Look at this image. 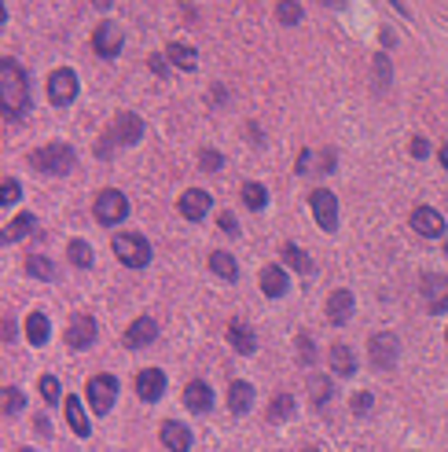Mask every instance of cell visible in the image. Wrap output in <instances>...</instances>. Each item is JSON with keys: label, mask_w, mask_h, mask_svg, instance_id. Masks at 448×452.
<instances>
[{"label": "cell", "mask_w": 448, "mask_h": 452, "mask_svg": "<svg viewBox=\"0 0 448 452\" xmlns=\"http://www.w3.org/2000/svg\"><path fill=\"white\" fill-rule=\"evenodd\" d=\"M0 103H4V118H23L30 111V85L26 74L15 59H0Z\"/></svg>", "instance_id": "cell-1"}, {"label": "cell", "mask_w": 448, "mask_h": 452, "mask_svg": "<svg viewBox=\"0 0 448 452\" xmlns=\"http://www.w3.org/2000/svg\"><path fill=\"white\" fill-rule=\"evenodd\" d=\"M111 247H114V254H118V262L129 265V269H143L147 262H151V243H147L143 235H136V232L114 235Z\"/></svg>", "instance_id": "cell-2"}, {"label": "cell", "mask_w": 448, "mask_h": 452, "mask_svg": "<svg viewBox=\"0 0 448 452\" xmlns=\"http://www.w3.org/2000/svg\"><path fill=\"white\" fill-rule=\"evenodd\" d=\"M37 169H45V173H70L74 169V151L67 144H48V147H40L33 151V158H30Z\"/></svg>", "instance_id": "cell-3"}, {"label": "cell", "mask_w": 448, "mask_h": 452, "mask_svg": "<svg viewBox=\"0 0 448 452\" xmlns=\"http://www.w3.org/2000/svg\"><path fill=\"white\" fill-rule=\"evenodd\" d=\"M84 394H89V404L96 416H106L114 408V397H118V379L114 375H92L89 386H84Z\"/></svg>", "instance_id": "cell-4"}, {"label": "cell", "mask_w": 448, "mask_h": 452, "mask_svg": "<svg viewBox=\"0 0 448 452\" xmlns=\"http://www.w3.org/2000/svg\"><path fill=\"white\" fill-rule=\"evenodd\" d=\"M140 136H143V122H140L136 114H118L114 125H111V133L103 136L106 144L99 147V155H111L114 144H136Z\"/></svg>", "instance_id": "cell-5"}, {"label": "cell", "mask_w": 448, "mask_h": 452, "mask_svg": "<svg viewBox=\"0 0 448 452\" xmlns=\"http://www.w3.org/2000/svg\"><path fill=\"white\" fill-rule=\"evenodd\" d=\"M125 213H129V199L118 188H106L96 195V221L99 225H118V221H125Z\"/></svg>", "instance_id": "cell-6"}, {"label": "cell", "mask_w": 448, "mask_h": 452, "mask_svg": "<svg viewBox=\"0 0 448 452\" xmlns=\"http://www.w3.org/2000/svg\"><path fill=\"white\" fill-rule=\"evenodd\" d=\"M368 353H371V364H375V368H393L397 357H400V342H397V335H390V331H378V335H371V342H368Z\"/></svg>", "instance_id": "cell-7"}, {"label": "cell", "mask_w": 448, "mask_h": 452, "mask_svg": "<svg viewBox=\"0 0 448 452\" xmlns=\"http://www.w3.org/2000/svg\"><path fill=\"white\" fill-rule=\"evenodd\" d=\"M309 206L316 213V225L324 228V232H334L338 228V199L331 195L327 188H316L312 195H309Z\"/></svg>", "instance_id": "cell-8"}, {"label": "cell", "mask_w": 448, "mask_h": 452, "mask_svg": "<svg viewBox=\"0 0 448 452\" xmlns=\"http://www.w3.org/2000/svg\"><path fill=\"white\" fill-rule=\"evenodd\" d=\"M48 99L55 103V107H67V103H74L77 99V74L74 70H55L52 77H48Z\"/></svg>", "instance_id": "cell-9"}, {"label": "cell", "mask_w": 448, "mask_h": 452, "mask_svg": "<svg viewBox=\"0 0 448 452\" xmlns=\"http://www.w3.org/2000/svg\"><path fill=\"white\" fill-rule=\"evenodd\" d=\"M121 45H125V33H121L118 23H99V26H96L92 48H96L103 59H114V55L121 52Z\"/></svg>", "instance_id": "cell-10"}, {"label": "cell", "mask_w": 448, "mask_h": 452, "mask_svg": "<svg viewBox=\"0 0 448 452\" xmlns=\"http://www.w3.org/2000/svg\"><path fill=\"white\" fill-rule=\"evenodd\" d=\"M422 298H426V309L430 313H444L448 309V276L426 272L422 276Z\"/></svg>", "instance_id": "cell-11"}, {"label": "cell", "mask_w": 448, "mask_h": 452, "mask_svg": "<svg viewBox=\"0 0 448 452\" xmlns=\"http://www.w3.org/2000/svg\"><path fill=\"white\" fill-rule=\"evenodd\" d=\"M67 342H70L74 350H89L92 342H96V320L84 316V313H77L70 320V328H67Z\"/></svg>", "instance_id": "cell-12"}, {"label": "cell", "mask_w": 448, "mask_h": 452, "mask_svg": "<svg viewBox=\"0 0 448 452\" xmlns=\"http://www.w3.org/2000/svg\"><path fill=\"white\" fill-rule=\"evenodd\" d=\"M155 335H158V324L151 316H136L133 324H129V331H125V346H133V350H143V346H151L155 342Z\"/></svg>", "instance_id": "cell-13"}, {"label": "cell", "mask_w": 448, "mask_h": 452, "mask_svg": "<svg viewBox=\"0 0 448 452\" xmlns=\"http://www.w3.org/2000/svg\"><path fill=\"white\" fill-rule=\"evenodd\" d=\"M412 228H415L419 235H426V240H437V235L444 232V217H441L434 206H419V210L412 213Z\"/></svg>", "instance_id": "cell-14"}, {"label": "cell", "mask_w": 448, "mask_h": 452, "mask_svg": "<svg viewBox=\"0 0 448 452\" xmlns=\"http://www.w3.org/2000/svg\"><path fill=\"white\" fill-rule=\"evenodd\" d=\"M136 394H140L143 401H158V397L165 394V372L143 368V372L136 375Z\"/></svg>", "instance_id": "cell-15"}, {"label": "cell", "mask_w": 448, "mask_h": 452, "mask_svg": "<svg viewBox=\"0 0 448 452\" xmlns=\"http://www.w3.org/2000/svg\"><path fill=\"white\" fill-rule=\"evenodd\" d=\"M334 151H302L297 155V173H331Z\"/></svg>", "instance_id": "cell-16"}, {"label": "cell", "mask_w": 448, "mask_h": 452, "mask_svg": "<svg viewBox=\"0 0 448 452\" xmlns=\"http://www.w3.org/2000/svg\"><path fill=\"white\" fill-rule=\"evenodd\" d=\"M180 213L187 221H202L206 213H209V195L202 188H191V191H184L180 195Z\"/></svg>", "instance_id": "cell-17"}, {"label": "cell", "mask_w": 448, "mask_h": 452, "mask_svg": "<svg viewBox=\"0 0 448 452\" xmlns=\"http://www.w3.org/2000/svg\"><path fill=\"white\" fill-rule=\"evenodd\" d=\"M184 404L191 408V412L202 416V412H209V408H213V390H209L206 382H199V379L187 382V386H184Z\"/></svg>", "instance_id": "cell-18"}, {"label": "cell", "mask_w": 448, "mask_h": 452, "mask_svg": "<svg viewBox=\"0 0 448 452\" xmlns=\"http://www.w3.org/2000/svg\"><path fill=\"white\" fill-rule=\"evenodd\" d=\"M162 445L169 452H187L191 448V430L184 423H162Z\"/></svg>", "instance_id": "cell-19"}, {"label": "cell", "mask_w": 448, "mask_h": 452, "mask_svg": "<svg viewBox=\"0 0 448 452\" xmlns=\"http://www.w3.org/2000/svg\"><path fill=\"white\" fill-rule=\"evenodd\" d=\"M349 316H353V294L349 291H334L327 298V320L331 324H346Z\"/></svg>", "instance_id": "cell-20"}, {"label": "cell", "mask_w": 448, "mask_h": 452, "mask_svg": "<svg viewBox=\"0 0 448 452\" xmlns=\"http://www.w3.org/2000/svg\"><path fill=\"white\" fill-rule=\"evenodd\" d=\"M261 291H265L268 298H283V294H287V272H283L280 265L261 269Z\"/></svg>", "instance_id": "cell-21"}, {"label": "cell", "mask_w": 448, "mask_h": 452, "mask_svg": "<svg viewBox=\"0 0 448 452\" xmlns=\"http://www.w3.org/2000/svg\"><path fill=\"white\" fill-rule=\"evenodd\" d=\"M250 404H253V386L250 382H231L228 386V408L236 416H243V412H250Z\"/></svg>", "instance_id": "cell-22"}, {"label": "cell", "mask_w": 448, "mask_h": 452, "mask_svg": "<svg viewBox=\"0 0 448 452\" xmlns=\"http://www.w3.org/2000/svg\"><path fill=\"white\" fill-rule=\"evenodd\" d=\"M67 423H70V430H74L77 438H89L92 423H89V416H84V408H81L77 397H67Z\"/></svg>", "instance_id": "cell-23"}, {"label": "cell", "mask_w": 448, "mask_h": 452, "mask_svg": "<svg viewBox=\"0 0 448 452\" xmlns=\"http://www.w3.org/2000/svg\"><path fill=\"white\" fill-rule=\"evenodd\" d=\"M48 335H52L48 316H45V313H30V316H26V338L33 342V346H45Z\"/></svg>", "instance_id": "cell-24"}, {"label": "cell", "mask_w": 448, "mask_h": 452, "mask_svg": "<svg viewBox=\"0 0 448 452\" xmlns=\"http://www.w3.org/2000/svg\"><path fill=\"white\" fill-rule=\"evenodd\" d=\"M331 368H334L338 375H353V372H356V357H353V350L342 346V342H338V346H331Z\"/></svg>", "instance_id": "cell-25"}, {"label": "cell", "mask_w": 448, "mask_h": 452, "mask_svg": "<svg viewBox=\"0 0 448 452\" xmlns=\"http://www.w3.org/2000/svg\"><path fill=\"white\" fill-rule=\"evenodd\" d=\"M228 342H231L239 353H253V350H258V338H253V331H250L246 324H231V328H228Z\"/></svg>", "instance_id": "cell-26"}, {"label": "cell", "mask_w": 448, "mask_h": 452, "mask_svg": "<svg viewBox=\"0 0 448 452\" xmlns=\"http://www.w3.org/2000/svg\"><path fill=\"white\" fill-rule=\"evenodd\" d=\"M209 269L217 272L221 279H236V276H239L236 257H231V254H224V250H213V254H209Z\"/></svg>", "instance_id": "cell-27"}, {"label": "cell", "mask_w": 448, "mask_h": 452, "mask_svg": "<svg viewBox=\"0 0 448 452\" xmlns=\"http://www.w3.org/2000/svg\"><path fill=\"white\" fill-rule=\"evenodd\" d=\"M169 63L173 67H180V70H195L199 67V55H195V48H187V45H169Z\"/></svg>", "instance_id": "cell-28"}, {"label": "cell", "mask_w": 448, "mask_h": 452, "mask_svg": "<svg viewBox=\"0 0 448 452\" xmlns=\"http://www.w3.org/2000/svg\"><path fill=\"white\" fill-rule=\"evenodd\" d=\"M33 225H37L33 213H18V217L4 228V243H15V240H23V235H30V232H33Z\"/></svg>", "instance_id": "cell-29"}, {"label": "cell", "mask_w": 448, "mask_h": 452, "mask_svg": "<svg viewBox=\"0 0 448 452\" xmlns=\"http://www.w3.org/2000/svg\"><path fill=\"white\" fill-rule=\"evenodd\" d=\"M290 416H294V397H290V394H280V397L268 404V419H272V423H283V419H290Z\"/></svg>", "instance_id": "cell-30"}, {"label": "cell", "mask_w": 448, "mask_h": 452, "mask_svg": "<svg viewBox=\"0 0 448 452\" xmlns=\"http://www.w3.org/2000/svg\"><path fill=\"white\" fill-rule=\"evenodd\" d=\"M243 203L250 206V210H265V203H268V191H265V184H243Z\"/></svg>", "instance_id": "cell-31"}, {"label": "cell", "mask_w": 448, "mask_h": 452, "mask_svg": "<svg viewBox=\"0 0 448 452\" xmlns=\"http://www.w3.org/2000/svg\"><path fill=\"white\" fill-rule=\"evenodd\" d=\"M283 257H287V265H290V269H297V272H312V262H309V254H305L302 247L287 243V247H283Z\"/></svg>", "instance_id": "cell-32"}, {"label": "cell", "mask_w": 448, "mask_h": 452, "mask_svg": "<svg viewBox=\"0 0 448 452\" xmlns=\"http://www.w3.org/2000/svg\"><path fill=\"white\" fill-rule=\"evenodd\" d=\"M275 15H280L283 26H297V23H302V4H294V0H280V4H275Z\"/></svg>", "instance_id": "cell-33"}, {"label": "cell", "mask_w": 448, "mask_h": 452, "mask_svg": "<svg viewBox=\"0 0 448 452\" xmlns=\"http://www.w3.org/2000/svg\"><path fill=\"white\" fill-rule=\"evenodd\" d=\"M26 272L30 276H37V279H55V265L48 262V257H26Z\"/></svg>", "instance_id": "cell-34"}, {"label": "cell", "mask_w": 448, "mask_h": 452, "mask_svg": "<svg viewBox=\"0 0 448 452\" xmlns=\"http://www.w3.org/2000/svg\"><path fill=\"white\" fill-rule=\"evenodd\" d=\"M70 262H74L77 269H89V265H92V247L84 243V240H74V243H70Z\"/></svg>", "instance_id": "cell-35"}, {"label": "cell", "mask_w": 448, "mask_h": 452, "mask_svg": "<svg viewBox=\"0 0 448 452\" xmlns=\"http://www.w3.org/2000/svg\"><path fill=\"white\" fill-rule=\"evenodd\" d=\"M390 77H393L390 55H386V52H378V55H375V85H378V89H386V85H390Z\"/></svg>", "instance_id": "cell-36"}, {"label": "cell", "mask_w": 448, "mask_h": 452, "mask_svg": "<svg viewBox=\"0 0 448 452\" xmlns=\"http://www.w3.org/2000/svg\"><path fill=\"white\" fill-rule=\"evenodd\" d=\"M309 390H312V401L316 404H327V397H331V379L327 375H312L309 379Z\"/></svg>", "instance_id": "cell-37"}, {"label": "cell", "mask_w": 448, "mask_h": 452, "mask_svg": "<svg viewBox=\"0 0 448 452\" xmlns=\"http://www.w3.org/2000/svg\"><path fill=\"white\" fill-rule=\"evenodd\" d=\"M59 394H62V390H59V379H55V375H45V379H40V397H45L48 404H55Z\"/></svg>", "instance_id": "cell-38"}, {"label": "cell", "mask_w": 448, "mask_h": 452, "mask_svg": "<svg viewBox=\"0 0 448 452\" xmlns=\"http://www.w3.org/2000/svg\"><path fill=\"white\" fill-rule=\"evenodd\" d=\"M18 195H23V188H18V181H4V184H0V203H4V206L18 203Z\"/></svg>", "instance_id": "cell-39"}, {"label": "cell", "mask_w": 448, "mask_h": 452, "mask_svg": "<svg viewBox=\"0 0 448 452\" xmlns=\"http://www.w3.org/2000/svg\"><path fill=\"white\" fill-rule=\"evenodd\" d=\"M18 408H23V390H15V386H11V390H4V412L15 416Z\"/></svg>", "instance_id": "cell-40"}, {"label": "cell", "mask_w": 448, "mask_h": 452, "mask_svg": "<svg viewBox=\"0 0 448 452\" xmlns=\"http://www.w3.org/2000/svg\"><path fill=\"white\" fill-rule=\"evenodd\" d=\"M297 353H302V360H305V364H312L316 350H312V338H309V335H297Z\"/></svg>", "instance_id": "cell-41"}, {"label": "cell", "mask_w": 448, "mask_h": 452, "mask_svg": "<svg viewBox=\"0 0 448 452\" xmlns=\"http://www.w3.org/2000/svg\"><path fill=\"white\" fill-rule=\"evenodd\" d=\"M199 162H202V169H209V173H213V169H221V155H217V151H202V155H199Z\"/></svg>", "instance_id": "cell-42"}, {"label": "cell", "mask_w": 448, "mask_h": 452, "mask_svg": "<svg viewBox=\"0 0 448 452\" xmlns=\"http://www.w3.org/2000/svg\"><path fill=\"white\" fill-rule=\"evenodd\" d=\"M353 412H356V416L371 412V394H356V397H353Z\"/></svg>", "instance_id": "cell-43"}, {"label": "cell", "mask_w": 448, "mask_h": 452, "mask_svg": "<svg viewBox=\"0 0 448 452\" xmlns=\"http://www.w3.org/2000/svg\"><path fill=\"white\" fill-rule=\"evenodd\" d=\"M412 155H415V158H426V155H430V144H426L422 136H415V140H412Z\"/></svg>", "instance_id": "cell-44"}, {"label": "cell", "mask_w": 448, "mask_h": 452, "mask_svg": "<svg viewBox=\"0 0 448 452\" xmlns=\"http://www.w3.org/2000/svg\"><path fill=\"white\" fill-rule=\"evenodd\" d=\"M221 228H224L228 235H236V232H239V225H236V217H231V213H221Z\"/></svg>", "instance_id": "cell-45"}, {"label": "cell", "mask_w": 448, "mask_h": 452, "mask_svg": "<svg viewBox=\"0 0 448 452\" xmlns=\"http://www.w3.org/2000/svg\"><path fill=\"white\" fill-rule=\"evenodd\" d=\"M0 335H4V342H11V338H15V324H11L8 316H4V324H0Z\"/></svg>", "instance_id": "cell-46"}, {"label": "cell", "mask_w": 448, "mask_h": 452, "mask_svg": "<svg viewBox=\"0 0 448 452\" xmlns=\"http://www.w3.org/2000/svg\"><path fill=\"white\" fill-rule=\"evenodd\" d=\"M441 166H444V169H448V144H444V147H441Z\"/></svg>", "instance_id": "cell-47"}, {"label": "cell", "mask_w": 448, "mask_h": 452, "mask_svg": "<svg viewBox=\"0 0 448 452\" xmlns=\"http://www.w3.org/2000/svg\"><path fill=\"white\" fill-rule=\"evenodd\" d=\"M324 4H334V8H342V0H324Z\"/></svg>", "instance_id": "cell-48"}, {"label": "cell", "mask_w": 448, "mask_h": 452, "mask_svg": "<svg viewBox=\"0 0 448 452\" xmlns=\"http://www.w3.org/2000/svg\"><path fill=\"white\" fill-rule=\"evenodd\" d=\"M18 452H37V448H18Z\"/></svg>", "instance_id": "cell-49"}, {"label": "cell", "mask_w": 448, "mask_h": 452, "mask_svg": "<svg viewBox=\"0 0 448 452\" xmlns=\"http://www.w3.org/2000/svg\"><path fill=\"white\" fill-rule=\"evenodd\" d=\"M444 254H448V243H444Z\"/></svg>", "instance_id": "cell-50"}, {"label": "cell", "mask_w": 448, "mask_h": 452, "mask_svg": "<svg viewBox=\"0 0 448 452\" xmlns=\"http://www.w3.org/2000/svg\"><path fill=\"white\" fill-rule=\"evenodd\" d=\"M305 452H316V448H305Z\"/></svg>", "instance_id": "cell-51"}]
</instances>
